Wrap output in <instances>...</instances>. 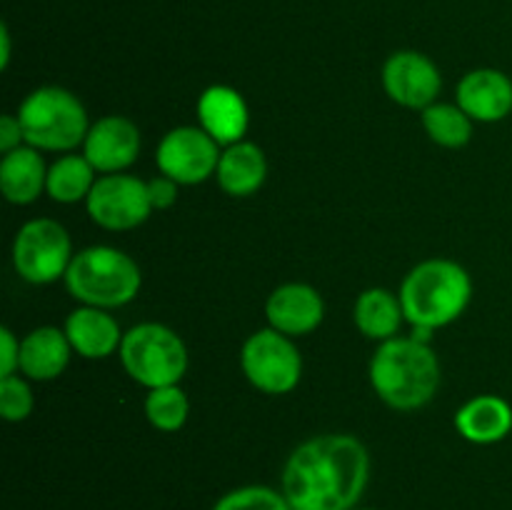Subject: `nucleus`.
Returning a JSON list of instances; mask_svg holds the SVG:
<instances>
[{
    "label": "nucleus",
    "instance_id": "obj_1",
    "mask_svg": "<svg viewBox=\"0 0 512 510\" xmlns=\"http://www.w3.org/2000/svg\"><path fill=\"white\" fill-rule=\"evenodd\" d=\"M370 480L368 448L353 435H318L290 453L280 490L293 510H353Z\"/></svg>",
    "mask_w": 512,
    "mask_h": 510
},
{
    "label": "nucleus",
    "instance_id": "obj_2",
    "mask_svg": "<svg viewBox=\"0 0 512 510\" xmlns=\"http://www.w3.org/2000/svg\"><path fill=\"white\" fill-rule=\"evenodd\" d=\"M370 383L390 408H423L440 388L438 355L415 338L383 340L370 360Z\"/></svg>",
    "mask_w": 512,
    "mask_h": 510
},
{
    "label": "nucleus",
    "instance_id": "obj_3",
    "mask_svg": "<svg viewBox=\"0 0 512 510\" xmlns=\"http://www.w3.org/2000/svg\"><path fill=\"white\" fill-rule=\"evenodd\" d=\"M473 280L455 260L433 258L415 265L400 285V305L413 328H445L468 308Z\"/></svg>",
    "mask_w": 512,
    "mask_h": 510
},
{
    "label": "nucleus",
    "instance_id": "obj_4",
    "mask_svg": "<svg viewBox=\"0 0 512 510\" xmlns=\"http://www.w3.org/2000/svg\"><path fill=\"white\" fill-rule=\"evenodd\" d=\"M143 275L138 263L123 250L110 245H93L73 255L65 285L68 293L83 305L93 308H120L135 300Z\"/></svg>",
    "mask_w": 512,
    "mask_h": 510
},
{
    "label": "nucleus",
    "instance_id": "obj_5",
    "mask_svg": "<svg viewBox=\"0 0 512 510\" xmlns=\"http://www.w3.org/2000/svg\"><path fill=\"white\" fill-rule=\"evenodd\" d=\"M25 143L35 150H73L88 138V113L70 90L45 85L33 90L18 110Z\"/></svg>",
    "mask_w": 512,
    "mask_h": 510
},
{
    "label": "nucleus",
    "instance_id": "obj_6",
    "mask_svg": "<svg viewBox=\"0 0 512 510\" xmlns=\"http://www.w3.org/2000/svg\"><path fill=\"white\" fill-rule=\"evenodd\" d=\"M120 363L135 383L148 390L178 385L188 370V348L175 330L160 323H140L123 335Z\"/></svg>",
    "mask_w": 512,
    "mask_h": 510
},
{
    "label": "nucleus",
    "instance_id": "obj_7",
    "mask_svg": "<svg viewBox=\"0 0 512 510\" xmlns=\"http://www.w3.org/2000/svg\"><path fill=\"white\" fill-rule=\"evenodd\" d=\"M73 263L68 230L50 218H35L18 230L13 240V265L23 280L48 285L65 278Z\"/></svg>",
    "mask_w": 512,
    "mask_h": 510
},
{
    "label": "nucleus",
    "instance_id": "obj_8",
    "mask_svg": "<svg viewBox=\"0 0 512 510\" xmlns=\"http://www.w3.org/2000/svg\"><path fill=\"white\" fill-rule=\"evenodd\" d=\"M240 365L245 378L268 395L290 393L303 375V360L293 340L273 328L258 330L245 340Z\"/></svg>",
    "mask_w": 512,
    "mask_h": 510
},
{
    "label": "nucleus",
    "instance_id": "obj_9",
    "mask_svg": "<svg viewBox=\"0 0 512 510\" xmlns=\"http://www.w3.org/2000/svg\"><path fill=\"white\" fill-rule=\"evenodd\" d=\"M85 208L90 220L105 230L138 228L153 213L148 183L123 173H110L95 180Z\"/></svg>",
    "mask_w": 512,
    "mask_h": 510
},
{
    "label": "nucleus",
    "instance_id": "obj_10",
    "mask_svg": "<svg viewBox=\"0 0 512 510\" xmlns=\"http://www.w3.org/2000/svg\"><path fill=\"white\" fill-rule=\"evenodd\" d=\"M155 163L178 185H198L218 170L220 145L203 128L180 125L160 140Z\"/></svg>",
    "mask_w": 512,
    "mask_h": 510
},
{
    "label": "nucleus",
    "instance_id": "obj_11",
    "mask_svg": "<svg viewBox=\"0 0 512 510\" xmlns=\"http://www.w3.org/2000/svg\"><path fill=\"white\" fill-rule=\"evenodd\" d=\"M440 70L433 60L415 50H400L388 58L383 68V88L403 108L425 110L440 93Z\"/></svg>",
    "mask_w": 512,
    "mask_h": 510
},
{
    "label": "nucleus",
    "instance_id": "obj_12",
    "mask_svg": "<svg viewBox=\"0 0 512 510\" xmlns=\"http://www.w3.org/2000/svg\"><path fill=\"white\" fill-rule=\"evenodd\" d=\"M83 155L98 173H123L140 155V130L123 115H108L90 125Z\"/></svg>",
    "mask_w": 512,
    "mask_h": 510
},
{
    "label": "nucleus",
    "instance_id": "obj_13",
    "mask_svg": "<svg viewBox=\"0 0 512 510\" xmlns=\"http://www.w3.org/2000/svg\"><path fill=\"white\" fill-rule=\"evenodd\" d=\"M270 328L288 338L308 335L323 323L325 305L318 290L308 283H285L270 293L265 303Z\"/></svg>",
    "mask_w": 512,
    "mask_h": 510
},
{
    "label": "nucleus",
    "instance_id": "obj_14",
    "mask_svg": "<svg viewBox=\"0 0 512 510\" xmlns=\"http://www.w3.org/2000/svg\"><path fill=\"white\" fill-rule=\"evenodd\" d=\"M458 105L480 123H500L512 113V80L503 70H470L458 83Z\"/></svg>",
    "mask_w": 512,
    "mask_h": 510
},
{
    "label": "nucleus",
    "instance_id": "obj_15",
    "mask_svg": "<svg viewBox=\"0 0 512 510\" xmlns=\"http://www.w3.org/2000/svg\"><path fill=\"white\" fill-rule=\"evenodd\" d=\"M200 128L218 145H233L248 133L250 113L243 95L230 85H210L198 100Z\"/></svg>",
    "mask_w": 512,
    "mask_h": 510
},
{
    "label": "nucleus",
    "instance_id": "obj_16",
    "mask_svg": "<svg viewBox=\"0 0 512 510\" xmlns=\"http://www.w3.org/2000/svg\"><path fill=\"white\" fill-rule=\"evenodd\" d=\"M63 330L75 353L88 360L108 358L115 350H120V343H123L120 325L115 323L113 315L103 308H93V305L73 310L65 320Z\"/></svg>",
    "mask_w": 512,
    "mask_h": 510
},
{
    "label": "nucleus",
    "instance_id": "obj_17",
    "mask_svg": "<svg viewBox=\"0 0 512 510\" xmlns=\"http://www.w3.org/2000/svg\"><path fill=\"white\" fill-rule=\"evenodd\" d=\"M70 353L73 345L65 330L43 325L20 340V370L30 380H55L68 368Z\"/></svg>",
    "mask_w": 512,
    "mask_h": 510
},
{
    "label": "nucleus",
    "instance_id": "obj_18",
    "mask_svg": "<svg viewBox=\"0 0 512 510\" xmlns=\"http://www.w3.org/2000/svg\"><path fill=\"white\" fill-rule=\"evenodd\" d=\"M215 178H218L223 193L233 195V198H248L263 188L265 178H268V160L258 145L240 140L220 153Z\"/></svg>",
    "mask_w": 512,
    "mask_h": 510
},
{
    "label": "nucleus",
    "instance_id": "obj_19",
    "mask_svg": "<svg viewBox=\"0 0 512 510\" xmlns=\"http://www.w3.org/2000/svg\"><path fill=\"white\" fill-rule=\"evenodd\" d=\"M455 428L475 445L500 443L512 430V408L500 395H478L455 413Z\"/></svg>",
    "mask_w": 512,
    "mask_h": 510
},
{
    "label": "nucleus",
    "instance_id": "obj_20",
    "mask_svg": "<svg viewBox=\"0 0 512 510\" xmlns=\"http://www.w3.org/2000/svg\"><path fill=\"white\" fill-rule=\"evenodd\" d=\"M48 185V168L43 155L30 145H20L3 155L0 163V190L13 205H30Z\"/></svg>",
    "mask_w": 512,
    "mask_h": 510
},
{
    "label": "nucleus",
    "instance_id": "obj_21",
    "mask_svg": "<svg viewBox=\"0 0 512 510\" xmlns=\"http://www.w3.org/2000/svg\"><path fill=\"white\" fill-rule=\"evenodd\" d=\"M355 325L370 340H390L403 325L405 313L398 295L385 288H370L355 300Z\"/></svg>",
    "mask_w": 512,
    "mask_h": 510
},
{
    "label": "nucleus",
    "instance_id": "obj_22",
    "mask_svg": "<svg viewBox=\"0 0 512 510\" xmlns=\"http://www.w3.org/2000/svg\"><path fill=\"white\" fill-rule=\"evenodd\" d=\"M95 173L98 170L85 160V155H63L48 168L45 190L55 203H80V200H88L95 185Z\"/></svg>",
    "mask_w": 512,
    "mask_h": 510
},
{
    "label": "nucleus",
    "instance_id": "obj_23",
    "mask_svg": "<svg viewBox=\"0 0 512 510\" xmlns=\"http://www.w3.org/2000/svg\"><path fill=\"white\" fill-rule=\"evenodd\" d=\"M423 128L443 148H463L473 138V118L460 105L433 103L423 110Z\"/></svg>",
    "mask_w": 512,
    "mask_h": 510
},
{
    "label": "nucleus",
    "instance_id": "obj_24",
    "mask_svg": "<svg viewBox=\"0 0 512 510\" xmlns=\"http://www.w3.org/2000/svg\"><path fill=\"white\" fill-rule=\"evenodd\" d=\"M145 415H148L153 428L163 430V433H175V430L183 428L190 415L188 395L178 385L150 390L148 398H145Z\"/></svg>",
    "mask_w": 512,
    "mask_h": 510
},
{
    "label": "nucleus",
    "instance_id": "obj_25",
    "mask_svg": "<svg viewBox=\"0 0 512 510\" xmlns=\"http://www.w3.org/2000/svg\"><path fill=\"white\" fill-rule=\"evenodd\" d=\"M213 510H293L285 500L283 490L268 485H245L225 493Z\"/></svg>",
    "mask_w": 512,
    "mask_h": 510
},
{
    "label": "nucleus",
    "instance_id": "obj_26",
    "mask_svg": "<svg viewBox=\"0 0 512 510\" xmlns=\"http://www.w3.org/2000/svg\"><path fill=\"white\" fill-rule=\"evenodd\" d=\"M0 413L8 423H20L33 413V390L18 375L0 378Z\"/></svg>",
    "mask_w": 512,
    "mask_h": 510
},
{
    "label": "nucleus",
    "instance_id": "obj_27",
    "mask_svg": "<svg viewBox=\"0 0 512 510\" xmlns=\"http://www.w3.org/2000/svg\"><path fill=\"white\" fill-rule=\"evenodd\" d=\"M20 368V340L15 338L13 330H0V378L15 375Z\"/></svg>",
    "mask_w": 512,
    "mask_h": 510
},
{
    "label": "nucleus",
    "instance_id": "obj_28",
    "mask_svg": "<svg viewBox=\"0 0 512 510\" xmlns=\"http://www.w3.org/2000/svg\"><path fill=\"white\" fill-rule=\"evenodd\" d=\"M148 195L153 210H168L178 200V183L168 175H160V178L148 180Z\"/></svg>",
    "mask_w": 512,
    "mask_h": 510
},
{
    "label": "nucleus",
    "instance_id": "obj_29",
    "mask_svg": "<svg viewBox=\"0 0 512 510\" xmlns=\"http://www.w3.org/2000/svg\"><path fill=\"white\" fill-rule=\"evenodd\" d=\"M23 140V125H20L18 115H3V118H0V150H3V155L20 148Z\"/></svg>",
    "mask_w": 512,
    "mask_h": 510
},
{
    "label": "nucleus",
    "instance_id": "obj_30",
    "mask_svg": "<svg viewBox=\"0 0 512 510\" xmlns=\"http://www.w3.org/2000/svg\"><path fill=\"white\" fill-rule=\"evenodd\" d=\"M0 45H3V50H0V68H8V60H10V33L8 28H0Z\"/></svg>",
    "mask_w": 512,
    "mask_h": 510
},
{
    "label": "nucleus",
    "instance_id": "obj_31",
    "mask_svg": "<svg viewBox=\"0 0 512 510\" xmlns=\"http://www.w3.org/2000/svg\"><path fill=\"white\" fill-rule=\"evenodd\" d=\"M353 510H375V508H353Z\"/></svg>",
    "mask_w": 512,
    "mask_h": 510
}]
</instances>
